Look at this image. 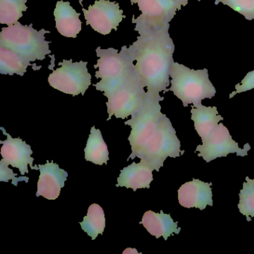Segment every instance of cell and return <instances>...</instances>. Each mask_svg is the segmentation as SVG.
Here are the masks:
<instances>
[{
    "mask_svg": "<svg viewBox=\"0 0 254 254\" xmlns=\"http://www.w3.org/2000/svg\"><path fill=\"white\" fill-rule=\"evenodd\" d=\"M236 91L233 92L230 95V99L236 96L238 93H243L248 91L254 88V70L248 72L245 78H243L241 83L235 86Z\"/></svg>",
    "mask_w": 254,
    "mask_h": 254,
    "instance_id": "cell-26",
    "label": "cell"
},
{
    "mask_svg": "<svg viewBox=\"0 0 254 254\" xmlns=\"http://www.w3.org/2000/svg\"><path fill=\"white\" fill-rule=\"evenodd\" d=\"M168 24L146 35H139L137 41L126 52L135 64V70L147 93L160 95L169 91L170 71L174 62L175 45L169 33Z\"/></svg>",
    "mask_w": 254,
    "mask_h": 254,
    "instance_id": "cell-1",
    "label": "cell"
},
{
    "mask_svg": "<svg viewBox=\"0 0 254 254\" xmlns=\"http://www.w3.org/2000/svg\"><path fill=\"white\" fill-rule=\"evenodd\" d=\"M82 11L87 25L103 35L111 33L113 29L117 31L123 19L126 18L120 5L109 0H96L94 5H90L87 10L83 8Z\"/></svg>",
    "mask_w": 254,
    "mask_h": 254,
    "instance_id": "cell-11",
    "label": "cell"
},
{
    "mask_svg": "<svg viewBox=\"0 0 254 254\" xmlns=\"http://www.w3.org/2000/svg\"><path fill=\"white\" fill-rule=\"evenodd\" d=\"M169 91L181 99L184 107L192 104L197 108L201 101L212 99L216 93L215 87L209 78L207 69L194 70L175 62L171 67Z\"/></svg>",
    "mask_w": 254,
    "mask_h": 254,
    "instance_id": "cell-2",
    "label": "cell"
},
{
    "mask_svg": "<svg viewBox=\"0 0 254 254\" xmlns=\"http://www.w3.org/2000/svg\"><path fill=\"white\" fill-rule=\"evenodd\" d=\"M87 62L81 61L73 63L72 60H64L61 66L49 76L52 87L62 93L72 96L84 95L91 84V75L88 72Z\"/></svg>",
    "mask_w": 254,
    "mask_h": 254,
    "instance_id": "cell-9",
    "label": "cell"
},
{
    "mask_svg": "<svg viewBox=\"0 0 254 254\" xmlns=\"http://www.w3.org/2000/svg\"><path fill=\"white\" fill-rule=\"evenodd\" d=\"M201 1V0H197ZM219 2L239 13L248 20H254V0H215V5Z\"/></svg>",
    "mask_w": 254,
    "mask_h": 254,
    "instance_id": "cell-24",
    "label": "cell"
},
{
    "mask_svg": "<svg viewBox=\"0 0 254 254\" xmlns=\"http://www.w3.org/2000/svg\"><path fill=\"white\" fill-rule=\"evenodd\" d=\"M246 182L243 184V188L239 193V203L238 204L239 212L247 217L248 221L254 218V179L246 177Z\"/></svg>",
    "mask_w": 254,
    "mask_h": 254,
    "instance_id": "cell-23",
    "label": "cell"
},
{
    "mask_svg": "<svg viewBox=\"0 0 254 254\" xmlns=\"http://www.w3.org/2000/svg\"><path fill=\"white\" fill-rule=\"evenodd\" d=\"M178 221L175 222L171 215L165 214L163 211L157 213L148 210L145 212L139 224H142L147 231L157 239L162 236L165 240H167L173 233L178 234L181 232V229L178 227Z\"/></svg>",
    "mask_w": 254,
    "mask_h": 254,
    "instance_id": "cell-17",
    "label": "cell"
},
{
    "mask_svg": "<svg viewBox=\"0 0 254 254\" xmlns=\"http://www.w3.org/2000/svg\"><path fill=\"white\" fill-rule=\"evenodd\" d=\"M33 66L19 53L5 46L0 45V73L23 76L28 66Z\"/></svg>",
    "mask_w": 254,
    "mask_h": 254,
    "instance_id": "cell-20",
    "label": "cell"
},
{
    "mask_svg": "<svg viewBox=\"0 0 254 254\" xmlns=\"http://www.w3.org/2000/svg\"><path fill=\"white\" fill-rule=\"evenodd\" d=\"M49 31L41 29L37 31L32 24L23 26L17 22L14 25L2 28L0 32V45L5 46L29 61H43L47 55L51 54L45 35Z\"/></svg>",
    "mask_w": 254,
    "mask_h": 254,
    "instance_id": "cell-4",
    "label": "cell"
},
{
    "mask_svg": "<svg viewBox=\"0 0 254 254\" xmlns=\"http://www.w3.org/2000/svg\"><path fill=\"white\" fill-rule=\"evenodd\" d=\"M80 3H81V0H79Z\"/></svg>",
    "mask_w": 254,
    "mask_h": 254,
    "instance_id": "cell-28",
    "label": "cell"
},
{
    "mask_svg": "<svg viewBox=\"0 0 254 254\" xmlns=\"http://www.w3.org/2000/svg\"><path fill=\"white\" fill-rule=\"evenodd\" d=\"M80 14L69 2L59 1L54 11L58 32L66 38H76L81 31L82 25L79 19Z\"/></svg>",
    "mask_w": 254,
    "mask_h": 254,
    "instance_id": "cell-16",
    "label": "cell"
},
{
    "mask_svg": "<svg viewBox=\"0 0 254 254\" xmlns=\"http://www.w3.org/2000/svg\"><path fill=\"white\" fill-rule=\"evenodd\" d=\"M132 5L137 3L140 16L132 23H136L135 31L139 35H146L169 24L183 5L176 0H130Z\"/></svg>",
    "mask_w": 254,
    "mask_h": 254,
    "instance_id": "cell-8",
    "label": "cell"
},
{
    "mask_svg": "<svg viewBox=\"0 0 254 254\" xmlns=\"http://www.w3.org/2000/svg\"><path fill=\"white\" fill-rule=\"evenodd\" d=\"M176 1L181 3L183 6H186L189 2V0H176Z\"/></svg>",
    "mask_w": 254,
    "mask_h": 254,
    "instance_id": "cell-27",
    "label": "cell"
},
{
    "mask_svg": "<svg viewBox=\"0 0 254 254\" xmlns=\"http://www.w3.org/2000/svg\"><path fill=\"white\" fill-rule=\"evenodd\" d=\"M201 140L203 144L197 145L195 151H198V157H203L206 163L234 153L245 157L251 148L248 143L245 144L243 149L239 148L238 142L232 139L228 129L222 123H219L207 137Z\"/></svg>",
    "mask_w": 254,
    "mask_h": 254,
    "instance_id": "cell-10",
    "label": "cell"
},
{
    "mask_svg": "<svg viewBox=\"0 0 254 254\" xmlns=\"http://www.w3.org/2000/svg\"><path fill=\"white\" fill-rule=\"evenodd\" d=\"M79 224L82 230L91 237L92 240L96 239L99 234H103L105 228V216L102 206L97 203L90 205L87 215Z\"/></svg>",
    "mask_w": 254,
    "mask_h": 254,
    "instance_id": "cell-21",
    "label": "cell"
},
{
    "mask_svg": "<svg viewBox=\"0 0 254 254\" xmlns=\"http://www.w3.org/2000/svg\"><path fill=\"white\" fill-rule=\"evenodd\" d=\"M212 183L193 179L183 184L178 190L180 204L185 208H198L203 210L206 206H213Z\"/></svg>",
    "mask_w": 254,
    "mask_h": 254,
    "instance_id": "cell-14",
    "label": "cell"
},
{
    "mask_svg": "<svg viewBox=\"0 0 254 254\" xmlns=\"http://www.w3.org/2000/svg\"><path fill=\"white\" fill-rule=\"evenodd\" d=\"M0 129L8 137L6 140L0 141V143L2 144L1 155L4 161L12 167L17 168L22 175L29 173V165H30L31 169L39 170L38 166H33L34 158L32 157L33 151L30 145L20 138L11 137L3 127H0Z\"/></svg>",
    "mask_w": 254,
    "mask_h": 254,
    "instance_id": "cell-12",
    "label": "cell"
},
{
    "mask_svg": "<svg viewBox=\"0 0 254 254\" xmlns=\"http://www.w3.org/2000/svg\"><path fill=\"white\" fill-rule=\"evenodd\" d=\"M9 165L7 164L3 159L0 161V181L8 182L9 180L12 179V184L17 187V183L20 181H25L26 183L29 182V178L26 177H20V178H16L17 175L13 172L12 169L8 168Z\"/></svg>",
    "mask_w": 254,
    "mask_h": 254,
    "instance_id": "cell-25",
    "label": "cell"
},
{
    "mask_svg": "<svg viewBox=\"0 0 254 254\" xmlns=\"http://www.w3.org/2000/svg\"><path fill=\"white\" fill-rule=\"evenodd\" d=\"M108 98V118H127L140 109L145 102L147 93L136 71L130 76L104 92Z\"/></svg>",
    "mask_w": 254,
    "mask_h": 254,
    "instance_id": "cell-5",
    "label": "cell"
},
{
    "mask_svg": "<svg viewBox=\"0 0 254 254\" xmlns=\"http://www.w3.org/2000/svg\"><path fill=\"white\" fill-rule=\"evenodd\" d=\"M191 113L194 128L201 139L207 137L219 125V122L224 120L218 114L216 107H206L201 105L196 108L192 105Z\"/></svg>",
    "mask_w": 254,
    "mask_h": 254,
    "instance_id": "cell-18",
    "label": "cell"
},
{
    "mask_svg": "<svg viewBox=\"0 0 254 254\" xmlns=\"http://www.w3.org/2000/svg\"><path fill=\"white\" fill-rule=\"evenodd\" d=\"M27 0H0V23L9 26L14 25L27 10Z\"/></svg>",
    "mask_w": 254,
    "mask_h": 254,
    "instance_id": "cell-22",
    "label": "cell"
},
{
    "mask_svg": "<svg viewBox=\"0 0 254 254\" xmlns=\"http://www.w3.org/2000/svg\"><path fill=\"white\" fill-rule=\"evenodd\" d=\"M184 153V151H181V142L177 136L176 130L166 117L147 144L140 159L153 170L159 172L167 157L175 158Z\"/></svg>",
    "mask_w": 254,
    "mask_h": 254,
    "instance_id": "cell-7",
    "label": "cell"
},
{
    "mask_svg": "<svg viewBox=\"0 0 254 254\" xmlns=\"http://www.w3.org/2000/svg\"><path fill=\"white\" fill-rule=\"evenodd\" d=\"M41 172L38 182L37 197L43 196L48 200H56L60 195L62 189L64 187L68 173L61 169L57 163L47 162L46 164L39 165Z\"/></svg>",
    "mask_w": 254,
    "mask_h": 254,
    "instance_id": "cell-13",
    "label": "cell"
},
{
    "mask_svg": "<svg viewBox=\"0 0 254 254\" xmlns=\"http://www.w3.org/2000/svg\"><path fill=\"white\" fill-rule=\"evenodd\" d=\"M84 153L85 160L94 164L102 166L107 164L109 160L108 145L104 140L102 132L99 129H96L95 126H93L90 130Z\"/></svg>",
    "mask_w": 254,
    "mask_h": 254,
    "instance_id": "cell-19",
    "label": "cell"
},
{
    "mask_svg": "<svg viewBox=\"0 0 254 254\" xmlns=\"http://www.w3.org/2000/svg\"><path fill=\"white\" fill-rule=\"evenodd\" d=\"M147 93V92H146ZM164 98L160 95L147 93L146 98L140 109L131 116V119L125 123L131 127L128 141L131 145V154L127 158L140 159L142 152L150 139L154 136L159 125L166 117L161 113L160 101Z\"/></svg>",
    "mask_w": 254,
    "mask_h": 254,
    "instance_id": "cell-3",
    "label": "cell"
},
{
    "mask_svg": "<svg viewBox=\"0 0 254 254\" xmlns=\"http://www.w3.org/2000/svg\"><path fill=\"white\" fill-rule=\"evenodd\" d=\"M153 171L142 160L139 163L133 162L121 170L120 177L117 178V187L133 189V191H136L137 189H149L153 181Z\"/></svg>",
    "mask_w": 254,
    "mask_h": 254,
    "instance_id": "cell-15",
    "label": "cell"
},
{
    "mask_svg": "<svg viewBox=\"0 0 254 254\" xmlns=\"http://www.w3.org/2000/svg\"><path fill=\"white\" fill-rule=\"evenodd\" d=\"M96 55L99 59L94 66L95 69H99L96 77L102 80L94 84V87L99 91L105 92L136 71L133 60L126 52V46L120 53L116 49L102 50L99 47L96 49Z\"/></svg>",
    "mask_w": 254,
    "mask_h": 254,
    "instance_id": "cell-6",
    "label": "cell"
}]
</instances>
